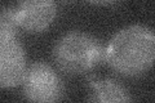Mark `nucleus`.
<instances>
[{"mask_svg":"<svg viewBox=\"0 0 155 103\" xmlns=\"http://www.w3.org/2000/svg\"><path fill=\"white\" fill-rule=\"evenodd\" d=\"M105 61L123 76L143 75L155 65V31L142 24L119 30L105 48Z\"/></svg>","mask_w":155,"mask_h":103,"instance_id":"f257e3e1","label":"nucleus"},{"mask_svg":"<svg viewBox=\"0 0 155 103\" xmlns=\"http://www.w3.org/2000/svg\"><path fill=\"white\" fill-rule=\"evenodd\" d=\"M53 58L64 72L81 75L96 68L105 60V49L89 34L71 31L57 41Z\"/></svg>","mask_w":155,"mask_h":103,"instance_id":"f03ea898","label":"nucleus"},{"mask_svg":"<svg viewBox=\"0 0 155 103\" xmlns=\"http://www.w3.org/2000/svg\"><path fill=\"white\" fill-rule=\"evenodd\" d=\"M14 9L3 8L0 17V86L16 88L23 81L26 73V56L18 41Z\"/></svg>","mask_w":155,"mask_h":103,"instance_id":"7ed1b4c3","label":"nucleus"},{"mask_svg":"<svg viewBox=\"0 0 155 103\" xmlns=\"http://www.w3.org/2000/svg\"><path fill=\"white\" fill-rule=\"evenodd\" d=\"M22 85L26 99L31 102H56L62 94L60 77L44 62H35L27 67Z\"/></svg>","mask_w":155,"mask_h":103,"instance_id":"20e7f679","label":"nucleus"},{"mask_svg":"<svg viewBox=\"0 0 155 103\" xmlns=\"http://www.w3.org/2000/svg\"><path fill=\"white\" fill-rule=\"evenodd\" d=\"M57 14L54 0H19L14 9L18 27L28 32H43L53 23Z\"/></svg>","mask_w":155,"mask_h":103,"instance_id":"39448f33","label":"nucleus"},{"mask_svg":"<svg viewBox=\"0 0 155 103\" xmlns=\"http://www.w3.org/2000/svg\"><path fill=\"white\" fill-rule=\"evenodd\" d=\"M91 101L96 102H129L132 101L125 88L113 80H91Z\"/></svg>","mask_w":155,"mask_h":103,"instance_id":"423d86ee","label":"nucleus"},{"mask_svg":"<svg viewBox=\"0 0 155 103\" xmlns=\"http://www.w3.org/2000/svg\"><path fill=\"white\" fill-rule=\"evenodd\" d=\"M88 2L93 3V4H97V5H109V4L116 3L118 0H88Z\"/></svg>","mask_w":155,"mask_h":103,"instance_id":"0eeeda50","label":"nucleus"}]
</instances>
